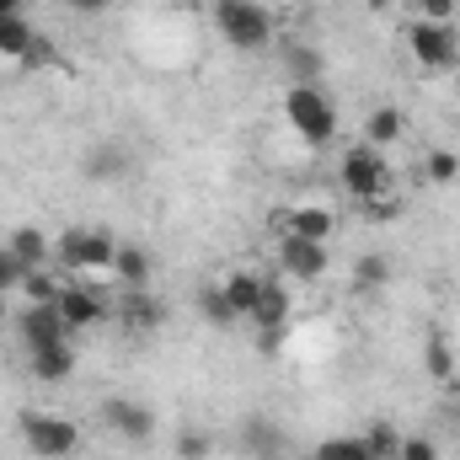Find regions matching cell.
Listing matches in <instances>:
<instances>
[{"instance_id": "1", "label": "cell", "mask_w": 460, "mask_h": 460, "mask_svg": "<svg viewBox=\"0 0 460 460\" xmlns=\"http://www.w3.org/2000/svg\"><path fill=\"white\" fill-rule=\"evenodd\" d=\"M215 32L230 49L257 54V49L273 43V11L262 0H215Z\"/></svg>"}, {"instance_id": "2", "label": "cell", "mask_w": 460, "mask_h": 460, "mask_svg": "<svg viewBox=\"0 0 460 460\" xmlns=\"http://www.w3.org/2000/svg\"><path fill=\"white\" fill-rule=\"evenodd\" d=\"M338 182H343L358 204H380V199H391V188H396L391 161H385L375 145H348L343 161H338Z\"/></svg>"}, {"instance_id": "3", "label": "cell", "mask_w": 460, "mask_h": 460, "mask_svg": "<svg viewBox=\"0 0 460 460\" xmlns=\"http://www.w3.org/2000/svg\"><path fill=\"white\" fill-rule=\"evenodd\" d=\"M284 118L305 145H332L338 139V108L322 86H289L284 92Z\"/></svg>"}, {"instance_id": "4", "label": "cell", "mask_w": 460, "mask_h": 460, "mask_svg": "<svg viewBox=\"0 0 460 460\" xmlns=\"http://www.w3.org/2000/svg\"><path fill=\"white\" fill-rule=\"evenodd\" d=\"M118 241L108 226H70L59 235V246H54V257H59V268H70V273H113V257H118Z\"/></svg>"}, {"instance_id": "5", "label": "cell", "mask_w": 460, "mask_h": 460, "mask_svg": "<svg viewBox=\"0 0 460 460\" xmlns=\"http://www.w3.org/2000/svg\"><path fill=\"white\" fill-rule=\"evenodd\" d=\"M16 429H22V445L38 460H70L81 450V429L59 412H22Z\"/></svg>"}, {"instance_id": "6", "label": "cell", "mask_w": 460, "mask_h": 460, "mask_svg": "<svg viewBox=\"0 0 460 460\" xmlns=\"http://www.w3.org/2000/svg\"><path fill=\"white\" fill-rule=\"evenodd\" d=\"M407 43H412V59L423 65V70H434V75H450L460 65V43L456 32H450V22H412L407 27Z\"/></svg>"}, {"instance_id": "7", "label": "cell", "mask_w": 460, "mask_h": 460, "mask_svg": "<svg viewBox=\"0 0 460 460\" xmlns=\"http://www.w3.org/2000/svg\"><path fill=\"white\" fill-rule=\"evenodd\" d=\"M54 311H59V322L70 327V338H75V332H92V327H102V322L113 316L108 295L92 289V284H65L59 300H54Z\"/></svg>"}, {"instance_id": "8", "label": "cell", "mask_w": 460, "mask_h": 460, "mask_svg": "<svg viewBox=\"0 0 460 460\" xmlns=\"http://www.w3.org/2000/svg\"><path fill=\"white\" fill-rule=\"evenodd\" d=\"M273 257H279V268L289 273V279H322L327 268H332V257H327V241H305V235H279V246H273Z\"/></svg>"}, {"instance_id": "9", "label": "cell", "mask_w": 460, "mask_h": 460, "mask_svg": "<svg viewBox=\"0 0 460 460\" xmlns=\"http://www.w3.org/2000/svg\"><path fill=\"white\" fill-rule=\"evenodd\" d=\"M102 418L113 423V434L128 439V445H145V439L155 434V412H150L145 402H128V396H108V402H102Z\"/></svg>"}, {"instance_id": "10", "label": "cell", "mask_w": 460, "mask_h": 460, "mask_svg": "<svg viewBox=\"0 0 460 460\" xmlns=\"http://www.w3.org/2000/svg\"><path fill=\"white\" fill-rule=\"evenodd\" d=\"M16 332L27 338V353H32V348L70 343V327L59 322V311H54V305H22V311H16Z\"/></svg>"}, {"instance_id": "11", "label": "cell", "mask_w": 460, "mask_h": 460, "mask_svg": "<svg viewBox=\"0 0 460 460\" xmlns=\"http://www.w3.org/2000/svg\"><path fill=\"white\" fill-rule=\"evenodd\" d=\"M338 230V215L327 204H295L279 215V235H305V241H327Z\"/></svg>"}, {"instance_id": "12", "label": "cell", "mask_w": 460, "mask_h": 460, "mask_svg": "<svg viewBox=\"0 0 460 460\" xmlns=\"http://www.w3.org/2000/svg\"><path fill=\"white\" fill-rule=\"evenodd\" d=\"M289 311H295L289 289H284L273 273H262V295H257V311H252L246 322H257V332H279V327L289 322Z\"/></svg>"}, {"instance_id": "13", "label": "cell", "mask_w": 460, "mask_h": 460, "mask_svg": "<svg viewBox=\"0 0 460 460\" xmlns=\"http://www.w3.org/2000/svg\"><path fill=\"white\" fill-rule=\"evenodd\" d=\"M118 322H123L128 332H155V327L166 322V305H161L150 289H128V295L118 300Z\"/></svg>"}, {"instance_id": "14", "label": "cell", "mask_w": 460, "mask_h": 460, "mask_svg": "<svg viewBox=\"0 0 460 460\" xmlns=\"http://www.w3.org/2000/svg\"><path fill=\"white\" fill-rule=\"evenodd\" d=\"M402 134H407V113H402L396 102H380L375 113L364 118V145H375V150H380V145H396Z\"/></svg>"}, {"instance_id": "15", "label": "cell", "mask_w": 460, "mask_h": 460, "mask_svg": "<svg viewBox=\"0 0 460 460\" xmlns=\"http://www.w3.org/2000/svg\"><path fill=\"white\" fill-rule=\"evenodd\" d=\"M32 375H38L43 385H59V380H70V375H75V348H70V343L32 348Z\"/></svg>"}, {"instance_id": "16", "label": "cell", "mask_w": 460, "mask_h": 460, "mask_svg": "<svg viewBox=\"0 0 460 460\" xmlns=\"http://www.w3.org/2000/svg\"><path fill=\"white\" fill-rule=\"evenodd\" d=\"M5 246H11V257L22 262V268H43L49 257H54V246H49V235L38 226H16L5 235Z\"/></svg>"}, {"instance_id": "17", "label": "cell", "mask_w": 460, "mask_h": 460, "mask_svg": "<svg viewBox=\"0 0 460 460\" xmlns=\"http://www.w3.org/2000/svg\"><path fill=\"white\" fill-rule=\"evenodd\" d=\"M220 289H226V300L235 305V316L246 322L252 311H257V295H262V273H252V268H235L220 279Z\"/></svg>"}, {"instance_id": "18", "label": "cell", "mask_w": 460, "mask_h": 460, "mask_svg": "<svg viewBox=\"0 0 460 460\" xmlns=\"http://www.w3.org/2000/svg\"><path fill=\"white\" fill-rule=\"evenodd\" d=\"M150 268H155V262H150V252H145V246H134V241H123V246H118L113 273L128 284V289H145V284H150Z\"/></svg>"}, {"instance_id": "19", "label": "cell", "mask_w": 460, "mask_h": 460, "mask_svg": "<svg viewBox=\"0 0 460 460\" xmlns=\"http://www.w3.org/2000/svg\"><path fill=\"white\" fill-rule=\"evenodd\" d=\"M32 38H38V27L27 16H5L0 22V59H16L22 65V54L32 49Z\"/></svg>"}, {"instance_id": "20", "label": "cell", "mask_w": 460, "mask_h": 460, "mask_svg": "<svg viewBox=\"0 0 460 460\" xmlns=\"http://www.w3.org/2000/svg\"><path fill=\"white\" fill-rule=\"evenodd\" d=\"M316 460H375V456H369L364 434H332V439L316 445Z\"/></svg>"}, {"instance_id": "21", "label": "cell", "mask_w": 460, "mask_h": 460, "mask_svg": "<svg viewBox=\"0 0 460 460\" xmlns=\"http://www.w3.org/2000/svg\"><path fill=\"white\" fill-rule=\"evenodd\" d=\"M423 177H429L434 188H456V182H460V155H456V150H429Z\"/></svg>"}, {"instance_id": "22", "label": "cell", "mask_w": 460, "mask_h": 460, "mask_svg": "<svg viewBox=\"0 0 460 460\" xmlns=\"http://www.w3.org/2000/svg\"><path fill=\"white\" fill-rule=\"evenodd\" d=\"M199 311H204V322H209V327H235V322H241V316H235V305L226 300V289H220V284H209V289L199 295Z\"/></svg>"}, {"instance_id": "23", "label": "cell", "mask_w": 460, "mask_h": 460, "mask_svg": "<svg viewBox=\"0 0 460 460\" xmlns=\"http://www.w3.org/2000/svg\"><path fill=\"white\" fill-rule=\"evenodd\" d=\"M59 289H65V284H59L54 273H43V268H32V273L22 279V300H27V305H54Z\"/></svg>"}, {"instance_id": "24", "label": "cell", "mask_w": 460, "mask_h": 460, "mask_svg": "<svg viewBox=\"0 0 460 460\" xmlns=\"http://www.w3.org/2000/svg\"><path fill=\"white\" fill-rule=\"evenodd\" d=\"M86 172H92V177H123V172H128L123 145H97V150L86 155Z\"/></svg>"}, {"instance_id": "25", "label": "cell", "mask_w": 460, "mask_h": 460, "mask_svg": "<svg viewBox=\"0 0 460 460\" xmlns=\"http://www.w3.org/2000/svg\"><path fill=\"white\" fill-rule=\"evenodd\" d=\"M423 369H429L434 380H450V375H456V353H450V343H445L439 332H434L429 348H423Z\"/></svg>"}, {"instance_id": "26", "label": "cell", "mask_w": 460, "mask_h": 460, "mask_svg": "<svg viewBox=\"0 0 460 460\" xmlns=\"http://www.w3.org/2000/svg\"><path fill=\"white\" fill-rule=\"evenodd\" d=\"M385 279H391V262H385L380 252H369V257L353 262V284H358V289H380Z\"/></svg>"}, {"instance_id": "27", "label": "cell", "mask_w": 460, "mask_h": 460, "mask_svg": "<svg viewBox=\"0 0 460 460\" xmlns=\"http://www.w3.org/2000/svg\"><path fill=\"white\" fill-rule=\"evenodd\" d=\"M289 70H295V86H316L322 81V54L316 49H289Z\"/></svg>"}, {"instance_id": "28", "label": "cell", "mask_w": 460, "mask_h": 460, "mask_svg": "<svg viewBox=\"0 0 460 460\" xmlns=\"http://www.w3.org/2000/svg\"><path fill=\"white\" fill-rule=\"evenodd\" d=\"M364 445H369V456H375V460H396V450H402V434H396L391 423H375V429L364 434Z\"/></svg>"}, {"instance_id": "29", "label": "cell", "mask_w": 460, "mask_h": 460, "mask_svg": "<svg viewBox=\"0 0 460 460\" xmlns=\"http://www.w3.org/2000/svg\"><path fill=\"white\" fill-rule=\"evenodd\" d=\"M27 273H32V268H22V262H16V257H11V246H5V241H0V295H16V289H22V279H27Z\"/></svg>"}, {"instance_id": "30", "label": "cell", "mask_w": 460, "mask_h": 460, "mask_svg": "<svg viewBox=\"0 0 460 460\" xmlns=\"http://www.w3.org/2000/svg\"><path fill=\"white\" fill-rule=\"evenodd\" d=\"M22 65H27V70H49V65H59V49H54V38H43V32H38V38H32V49L22 54Z\"/></svg>"}, {"instance_id": "31", "label": "cell", "mask_w": 460, "mask_h": 460, "mask_svg": "<svg viewBox=\"0 0 460 460\" xmlns=\"http://www.w3.org/2000/svg\"><path fill=\"white\" fill-rule=\"evenodd\" d=\"M396 460H439V445H434L429 434H407L402 450H396Z\"/></svg>"}, {"instance_id": "32", "label": "cell", "mask_w": 460, "mask_h": 460, "mask_svg": "<svg viewBox=\"0 0 460 460\" xmlns=\"http://www.w3.org/2000/svg\"><path fill=\"white\" fill-rule=\"evenodd\" d=\"M209 450H215V445H209V434H199V429L177 439V460H209Z\"/></svg>"}, {"instance_id": "33", "label": "cell", "mask_w": 460, "mask_h": 460, "mask_svg": "<svg viewBox=\"0 0 460 460\" xmlns=\"http://www.w3.org/2000/svg\"><path fill=\"white\" fill-rule=\"evenodd\" d=\"M418 11H423V22H450L460 5L456 0H418Z\"/></svg>"}, {"instance_id": "34", "label": "cell", "mask_w": 460, "mask_h": 460, "mask_svg": "<svg viewBox=\"0 0 460 460\" xmlns=\"http://www.w3.org/2000/svg\"><path fill=\"white\" fill-rule=\"evenodd\" d=\"M113 0H70V11H81V16H102Z\"/></svg>"}, {"instance_id": "35", "label": "cell", "mask_w": 460, "mask_h": 460, "mask_svg": "<svg viewBox=\"0 0 460 460\" xmlns=\"http://www.w3.org/2000/svg\"><path fill=\"white\" fill-rule=\"evenodd\" d=\"M5 16H27V0H0V22Z\"/></svg>"}, {"instance_id": "36", "label": "cell", "mask_w": 460, "mask_h": 460, "mask_svg": "<svg viewBox=\"0 0 460 460\" xmlns=\"http://www.w3.org/2000/svg\"><path fill=\"white\" fill-rule=\"evenodd\" d=\"M0 322H5V295H0Z\"/></svg>"}, {"instance_id": "37", "label": "cell", "mask_w": 460, "mask_h": 460, "mask_svg": "<svg viewBox=\"0 0 460 460\" xmlns=\"http://www.w3.org/2000/svg\"><path fill=\"white\" fill-rule=\"evenodd\" d=\"M300 460H316V456H300Z\"/></svg>"}, {"instance_id": "38", "label": "cell", "mask_w": 460, "mask_h": 460, "mask_svg": "<svg viewBox=\"0 0 460 460\" xmlns=\"http://www.w3.org/2000/svg\"><path fill=\"white\" fill-rule=\"evenodd\" d=\"M456 5H460V0H456Z\"/></svg>"}]
</instances>
